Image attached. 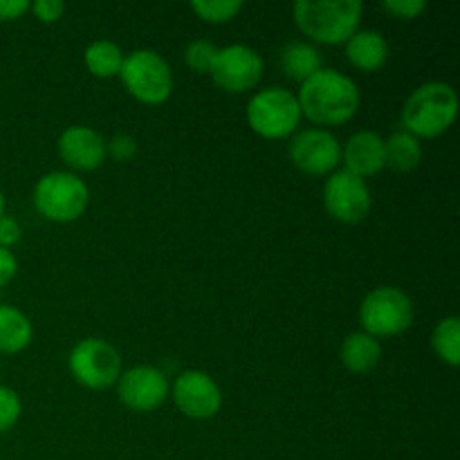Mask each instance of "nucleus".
Segmentation results:
<instances>
[{"mask_svg": "<svg viewBox=\"0 0 460 460\" xmlns=\"http://www.w3.org/2000/svg\"><path fill=\"white\" fill-rule=\"evenodd\" d=\"M359 88L350 76L337 70H322L301 84V115L322 126H340L353 119L359 108Z\"/></svg>", "mask_w": 460, "mask_h": 460, "instance_id": "nucleus-1", "label": "nucleus"}, {"mask_svg": "<svg viewBox=\"0 0 460 460\" xmlns=\"http://www.w3.org/2000/svg\"><path fill=\"white\" fill-rule=\"evenodd\" d=\"M458 115L456 90L443 81H429L413 90L402 108V126L413 137H438Z\"/></svg>", "mask_w": 460, "mask_h": 460, "instance_id": "nucleus-2", "label": "nucleus"}, {"mask_svg": "<svg viewBox=\"0 0 460 460\" xmlns=\"http://www.w3.org/2000/svg\"><path fill=\"white\" fill-rule=\"evenodd\" d=\"M364 4L359 0H296L292 13L305 36L317 43H344L358 31Z\"/></svg>", "mask_w": 460, "mask_h": 460, "instance_id": "nucleus-3", "label": "nucleus"}, {"mask_svg": "<svg viewBox=\"0 0 460 460\" xmlns=\"http://www.w3.org/2000/svg\"><path fill=\"white\" fill-rule=\"evenodd\" d=\"M90 191L81 178L67 171H52L34 187V205L40 216L54 223H72L84 216Z\"/></svg>", "mask_w": 460, "mask_h": 460, "instance_id": "nucleus-4", "label": "nucleus"}, {"mask_svg": "<svg viewBox=\"0 0 460 460\" xmlns=\"http://www.w3.org/2000/svg\"><path fill=\"white\" fill-rule=\"evenodd\" d=\"M126 90L142 103H162L173 93V75L164 57L153 49H135L119 70Z\"/></svg>", "mask_w": 460, "mask_h": 460, "instance_id": "nucleus-5", "label": "nucleus"}, {"mask_svg": "<svg viewBox=\"0 0 460 460\" xmlns=\"http://www.w3.org/2000/svg\"><path fill=\"white\" fill-rule=\"evenodd\" d=\"M359 322L364 332L376 340L400 335L413 323V304L400 288H376L359 305Z\"/></svg>", "mask_w": 460, "mask_h": 460, "instance_id": "nucleus-6", "label": "nucleus"}, {"mask_svg": "<svg viewBox=\"0 0 460 460\" xmlns=\"http://www.w3.org/2000/svg\"><path fill=\"white\" fill-rule=\"evenodd\" d=\"M247 121L261 137H288L301 121V108L296 94L283 88H265L247 103Z\"/></svg>", "mask_w": 460, "mask_h": 460, "instance_id": "nucleus-7", "label": "nucleus"}, {"mask_svg": "<svg viewBox=\"0 0 460 460\" xmlns=\"http://www.w3.org/2000/svg\"><path fill=\"white\" fill-rule=\"evenodd\" d=\"M70 371L88 389H108L121 376V355L108 341L90 337L79 341L70 353Z\"/></svg>", "mask_w": 460, "mask_h": 460, "instance_id": "nucleus-8", "label": "nucleus"}, {"mask_svg": "<svg viewBox=\"0 0 460 460\" xmlns=\"http://www.w3.org/2000/svg\"><path fill=\"white\" fill-rule=\"evenodd\" d=\"M323 205L335 220L349 225L359 223L371 211V191L367 180L346 169L335 171L323 187Z\"/></svg>", "mask_w": 460, "mask_h": 460, "instance_id": "nucleus-9", "label": "nucleus"}, {"mask_svg": "<svg viewBox=\"0 0 460 460\" xmlns=\"http://www.w3.org/2000/svg\"><path fill=\"white\" fill-rule=\"evenodd\" d=\"M209 75L227 93H245L261 81L263 58L250 45H227L216 52Z\"/></svg>", "mask_w": 460, "mask_h": 460, "instance_id": "nucleus-10", "label": "nucleus"}, {"mask_svg": "<svg viewBox=\"0 0 460 460\" xmlns=\"http://www.w3.org/2000/svg\"><path fill=\"white\" fill-rule=\"evenodd\" d=\"M290 157L296 169H301L304 173H331L341 162V144L331 130L305 128L292 137Z\"/></svg>", "mask_w": 460, "mask_h": 460, "instance_id": "nucleus-11", "label": "nucleus"}, {"mask_svg": "<svg viewBox=\"0 0 460 460\" xmlns=\"http://www.w3.org/2000/svg\"><path fill=\"white\" fill-rule=\"evenodd\" d=\"M169 389L166 373L155 367H133L121 373L117 380L121 402L139 413L162 407L164 400L169 398Z\"/></svg>", "mask_w": 460, "mask_h": 460, "instance_id": "nucleus-12", "label": "nucleus"}, {"mask_svg": "<svg viewBox=\"0 0 460 460\" xmlns=\"http://www.w3.org/2000/svg\"><path fill=\"white\" fill-rule=\"evenodd\" d=\"M173 402L180 411L196 420H207L220 411V386L205 371H184L173 382Z\"/></svg>", "mask_w": 460, "mask_h": 460, "instance_id": "nucleus-13", "label": "nucleus"}, {"mask_svg": "<svg viewBox=\"0 0 460 460\" xmlns=\"http://www.w3.org/2000/svg\"><path fill=\"white\" fill-rule=\"evenodd\" d=\"M58 155L76 171H94L106 160V139L90 126H70L58 137Z\"/></svg>", "mask_w": 460, "mask_h": 460, "instance_id": "nucleus-14", "label": "nucleus"}, {"mask_svg": "<svg viewBox=\"0 0 460 460\" xmlns=\"http://www.w3.org/2000/svg\"><path fill=\"white\" fill-rule=\"evenodd\" d=\"M341 160L346 171L367 178L385 169V137L376 130H359L350 135L346 146L341 148Z\"/></svg>", "mask_w": 460, "mask_h": 460, "instance_id": "nucleus-15", "label": "nucleus"}, {"mask_svg": "<svg viewBox=\"0 0 460 460\" xmlns=\"http://www.w3.org/2000/svg\"><path fill=\"white\" fill-rule=\"evenodd\" d=\"M346 57L359 70H380L389 58V45L377 30H359L346 40Z\"/></svg>", "mask_w": 460, "mask_h": 460, "instance_id": "nucleus-16", "label": "nucleus"}, {"mask_svg": "<svg viewBox=\"0 0 460 460\" xmlns=\"http://www.w3.org/2000/svg\"><path fill=\"white\" fill-rule=\"evenodd\" d=\"M34 326L22 310L0 304V353H21L31 344Z\"/></svg>", "mask_w": 460, "mask_h": 460, "instance_id": "nucleus-17", "label": "nucleus"}, {"mask_svg": "<svg viewBox=\"0 0 460 460\" xmlns=\"http://www.w3.org/2000/svg\"><path fill=\"white\" fill-rule=\"evenodd\" d=\"M341 364L350 373H368L376 368L382 359V346L376 337L367 332H353L341 344Z\"/></svg>", "mask_w": 460, "mask_h": 460, "instance_id": "nucleus-18", "label": "nucleus"}, {"mask_svg": "<svg viewBox=\"0 0 460 460\" xmlns=\"http://www.w3.org/2000/svg\"><path fill=\"white\" fill-rule=\"evenodd\" d=\"M281 63L283 70L290 79L295 81H308L310 76L317 75L322 70V52L314 48L313 43H304V40H292L286 45V49L281 52Z\"/></svg>", "mask_w": 460, "mask_h": 460, "instance_id": "nucleus-19", "label": "nucleus"}, {"mask_svg": "<svg viewBox=\"0 0 460 460\" xmlns=\"http://www.w3.org/2000/svg\"><path fill=\"white\" fill-rule=\"evenodd\" d=\"M422 160L420 139L413 137L407 130H395L389 139H385V166L407 173L413 171Z\"/></svg>", "mask_w": 460, "mask_h": 460, "instance_id": "nucleus-20", "label": "nucleus"}, {"mask_svg": "<svg viewBox=\"0 0 460 460\" xmlns=\"http://www.w3.org/2000/svg\"><path fill=\"white\" fill-rule=\"evenodd\" d=\"M121 63H124V52L112 40H94L85 49V66L99 79H108V76L119 75Z\"/></svg>", "mask_w": 460, "mask_h": 460, "instance_id": "nucleus-21", "label": "nucleus"}, {"mask_svg": "<svg viewBox=\"0 0 460 460\" xmlns=\"http://www.w3.org/2000/svg\"><path fill=\"white\" fill-rule=\"evenodd\" d=\"M431 346H434L436 355L443 359L449 367H458L460 364V319L458 317H445L440 319L438 326L431 332Z\"/></svg>", "mask_w": 460, "mask_h": 460, "instance_id": "nucleus-22", "label": "nucleus"}, {"mask_svg": "<svg viewBox=\"0 0 460 460\" xmlns=\"http://www.w3.org/2000/svg\"><path fill=\"white\" fill-rule=\"evenodd\" d=\"M193 12L207 22H227L243 9L241 0H193Z\"/></svg>", "mask_w": 460, "mask_h": 460, "instance_id": "nucleus-23", "label": "nucleus"}, {"mask_svg": "<svg viewBox=\"0 0 460 460\" xmlns=\"http://www.w3.org/2000/svg\"><path fill=\"white\" fill-rule=\"evenodd\" d=\"M216 52H218V48H216L211 40L207 39L193 40V43H189L187 49H184V61H187V66L191 67L193 72H198V75H207V72L211 70V63H214Z\"/></svg>", "mask_w": 460, "mask_h": 460, "instance_id": "nucleus-24", "label": "nucleus"}, {"mask_svg": "<svg viewBox=\"0 0 460 460\" xmlns=\"http://www.w3.org/2000/svg\"><path fill=\"white\" fill-rule=\"evenodd\" d=\"M21 413H22V404L16 391L0 385V436L7 434V431L16 425Z\"/></svg>", "mask_w": 460, "mask_h": 460, "instance_id": "nucleus-25", "label": "nucleus"}, {"mask_svg": "<svg viewBox=\"0 0 460 460\" xmlns=\"http://www.w3.org/2000/svg\"><path fill=\"white\" fill-rule=\"evenodd\" d=\"M106 153H111L117 162H128L137 153V139L126 133L115 135L111 142H106Z\"/></svg>", "mask_w": 460, "mask_h": 460, "instance_id": "nucleus-26", "label": "nucleus"}, {"mask_svg": "<svg viewBox=\"0 0 460 460\" xmlns=\"http://www.w3.org/2000/svg\"><path fill=\"white\" fill-rule=\"evenodd\" d=\"M382 7L389 13H394L395 18H402V21H411L418 13H422L427 9L425 0H385Z\"/></svg>", "mask_w": 460, "mask_h": 460, "instance_id": "nucleus-27", "label": "nucleus"}, {"mask_svg": "<svg viewBox=\"0 0 460 460\" xmlns=\"http://www.w3.org/2000/svg\"><path fill=\"white\" fill-rule=\"evenodd\" d=\"M21 236L22 229L18 220L12 218V216H0V247L9 250V247L21 241Z\"/></svg>", "mask_w": 460, "mask_h": 460, "instance_id": "nucleus-28", "label": "nucleus"}, {"mask_svg": "<svg viewBox=\"0 0 460 460\" xmlns=\"http://www.w3.org/2000/svg\"><path fill=\"white\" fill-rule=\"evenodd\" d=\"M31 9H34L36 18H40L43 22H54L66 12V4L61 0H36Z\"/></svg>", "mask_w": 460, "mask_h": 460, "instance_id": "nucleus-29", "label": "nucleus"}, {"mask_svg": "<svg viewBox=\"0 0 460 460\" xmlns=\"http://www.w3.org/2000/svg\"><path fill=\"white\" fill-rule=\"evenodd\" d=\"M18 272V261L16 256L12 254V250H4L0 247V288L9 286L13 281Z\"/></svg>", "mask_w": 460, "mask_h": 460, "instance_id": "nucleus-30", "label": "nucleus"}, {"mask_svg": "<svg viewBox=\"0 0 460 460\" xmlns=\"http://www.w3.org/2000/svg\"><path fill=\"white\" fill-rule=\"evenodd\" d=\"M30 9L27 0H0V22L16 21Z\"/></svg>", "mask_w": 460, "mask_h": 460, "instance_id": "nucleus-31", "label": "nucleus"}, {"mask_svg": "<svg viewBox=\"0 0 460 460\" xmlns=\"http://www.w3.org/2000/svg\"><path fill=\"white\" fill-rule=\"evenodd\" d=\"M0 216H4V196H3V191H0Z\"/></svg>", "mask_w": 460, "mask_h": 460, "instance_id": "nucleus-32", "label": "nucleus"}]
</instances>
